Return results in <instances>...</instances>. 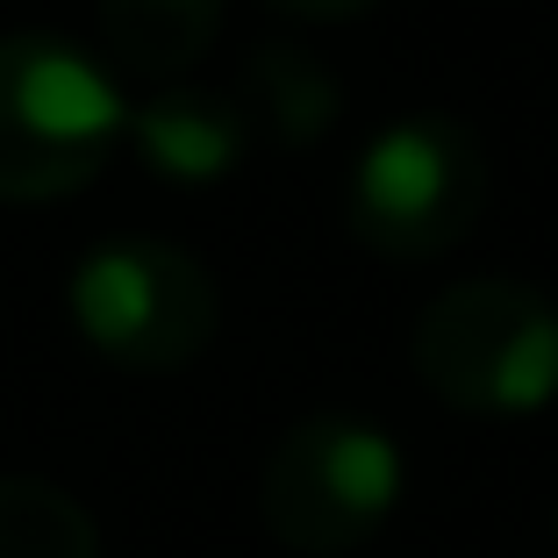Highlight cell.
Segmentation results:
<instances>
[{
    "label": "cell",
    "instance_id": "6da1fadb",
    "mask_svg": "<svg viewBox=\"0 0 558 558\" xmlns=\"http://www.w3.org/2000/svg\"><path fill=\"white\" fill-rule=\"evenodd\" d=\"M409 365L459 415H530L558 395V308L523 279H459L415 315Z\"/></svg>",
    "mask_w": 558,
    "mask_h": 558
},
{
    "label": "cell",
    "instance_id": "7a4b0ae2",
    "mask_svg": "<svg viewBox=\"0 0 558 558\" xmlns=\"http://www.w3.org/2000/svg\"><path fill=\"white\" fill-rule=\"evenodd\" d=\"M130 108L58 36H0V201H58L108 165Z\"/></svg>",
    "mask_w": 558,
    "mask_h": 558
},
{
    "label": "cell",
    "instance_id": "3957f363",
    "mask_svg": "<svg viewBox=\"0 0 558 558\" xmlns=\"http://www.w3.org/2000/svg\"><path fill=\"white\" fill-rule=\"evenodd\" d=\"M487 208V150L459 116H401L359 150L351 236L395 265L444 258Z\"/></svg>",
    "mask_w": 558,
    "mask_h": 558
},
{
    "label": "cell",
    "instance_id": "277c9868",
    "mask_svg": "<svg viewBox=\"0 0 558 558\" xmlns=\"http://www.w3.org/2000/svg\"><path fill=\"white\" fill-rule=\"evenodd\" d=\"M401 501V451L359 415H308L272 444L258 473V515L287 551L344 558Z\"/></svg>",
    "mask_w": 558,
    "mask_h": 558
},
{
    "label": "cell",
    "instance_id": "5b68a950",
    "mask_svg": "<svg viewBox=\"0 0 558 558\" xmlns=\"http://www.w3.org/2000/svg\"><path fill=\"white\" fill-rule=\"evenodd\" d=\"M215 279L165 236H116L72 272V323L122 373H180L215 337Z\"/></svg>",
    "mask_w": 558,
    "mask_h": 558
},
{
    "label": "cell",
    "instance_id": "8992f818",
    "mask_svg": "<svg viewBox=\"0 0 558 558\" xmlns=\"http://www.w3.org/2000/svg\"><path fill=\"white\" fill-rule=\"evenodd\" d=\"M130 136H136V150H144V165L158 180L215 186L222 172H236V158H244V144H251V122L230 94L172 80L130 116Z\"/></svg>",
    "mask_w": 558,
    "mask_h": 558
},
{
    "label": "cell",
    "instance_id": "52a82bcc",
    "mask_svg": "<svg viewBox=\"0 0 558 558\" xmlns=\"http://www.w3.org/2000/svg\"><path fill=\"white\" fill-rule=\"evenodd\" d=\"M251 130H265L272 144L301 150V144H323L344 116V86L337 72L301 44H258L244 58V94H236Z\"/></svg>",
    "mask_w": 558,
    "mask_h": 558
},
{
    "label": "cell",
    "instance_id": "ba28073f",
    "mask_svg": "<svg viewBox=\"0 0 558 558\" xmlns=\"http://www.w3.org/2000/svg\"><path fill=\"white\" fill-rule=\"evenodd\" d=\"M222 29V0H100V44L122 72L172 86Z\"/></svg>",
    "mask_w": 558,
    "mask_h": 558
},
{
    "label": "cell",
    "instance_id": "9c48e42d",
    "mask_svg": "<svg viewBox=\"0 0 558 558\" xmlns=\"http://www.w3.org/2000/svg\"><path fill=\"white\" fill-rule=\"evenodd\" d=\"M0 558H100V530L65 487L0 473Z\"/></svg>",
    "mask_w": 558,
    "mask_h": 558
},
{
    "label": "cell",
    "instance_id": "30bf717a",
    "mask_svg": "<svg viewBox=\"0 0 558 558\" xmlns=\"http://www.w3.org/2000/svg\"><path fill=\"white\" fill-rule=\"evenodd\" d=\"M265 8L301 15V22H344V15H359V8H373V0H265Z\"/></svg>",
    "mask_w": 558,
    "mask_h": 558
},
{
    "label": "cell",
    "instance_id": "8fae6325",
    "mask_svg": "<svg viewBox=\"0 0 558 558\" xmlns=\"http://www.w3.org/2000/svg\"><path fill=\"white\" fill-rule=\"evenodd\" d=\"M551 530H558V523H551Z\"/></svg>",
    "mask_w": 558,
    "mask_h": 558
}]
</instances>
